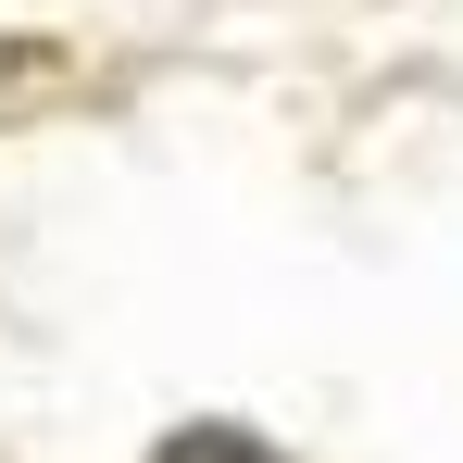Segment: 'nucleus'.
Returning <instances> with one entry per match:
<instances>
[{"label": "nucleus", "instance_id": "f257e3e1", "mask_svg": "<svg viewBox=\"0 0 463 463\" xmlns=\"http://www.w3.org/2000/svg\"><path fill=\"white\" fill-rule=\"evenodd\" d=\"M163 463H276L250 426H188V439H163Z\"/></svg>", "mask_w": 463, "mask_h": 463}]
</instances>
